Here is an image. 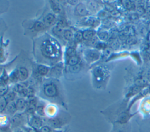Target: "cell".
Instances as JSON below:
<instances>
[{
	"mask_svg": "<svg viewBox=\"0 0 150 132\" xmlns=\"http://www.w3.org/2000/svg\"><path fill=\"white\" fill-rule=\"evenodd\" d=\"M41 51L44 56L47 57H53L56 53V48L48 40L43 41L41 45Z\"/></svg>",
	"mask_w": 150,
	"mask_h": 132,
	"instance_id": "obj_1",
	"label": "cell"
},
{
	"mask_svg": "<svg viewBox=\"0 0 150 132\" xmlns=\"http://www.w3.org/2000/svg\"><path fill=\"white\" fill-rule=\"evenodd\" d=\"M43 93L45 96L49 98H54L59 94L57 86L53 83H47L43 87Z\"/></svg>",
	"mask_w": 150,
	"mask_h": 132,
	"instance_id": "obj_2",
	"label": "cell"
},
{
	"mask_svg": "<svg viewBox=\"0 0 150 132\" xmlns=\"http://www.w3.org/2000/svg\"><path fill=\"white\" fill-rule=\"evenodd\" d=\"M86 59L90 62H94L100 57V52L96 49H90L87 50L85 53Z\"/></svg>",
	"mask_w": 150,
	"mask_h": 132,
	"instance_id": "obj_3",
	"label": "cell"
},
{
	"mask_svg": "<svg viewBox=\"0 0 150 132\" xmlns=\"http://www.w3.org/2000/svg\"><path fill=\"white\" fill-rule=\"evenodd\" d=\"M75 11L76 13L81 16H84L88 14V10L86 6L82 3H79L76 6Z\"/></svg>",
	"mask_w": 150,
	"mask_h": 132,
	"instance_id": "obj_4",
	"label": "cell"
},
{
	"mask_svg": "<svg viewBox=\"0 0 150 132\" xmlns=\"http://www.w3.org/2000/svg\"><path fill=\"white\" fill-rule=\"evenodd\" d=\"M30 124L33 128H40L42 127V120L39 117L33 115L30 119Z\"/></svg>",
	"mask_w": 150,
	"mask_h": 132,
	"instance_id": "obj_5",
	"label": "cell"
},
{
	"mask_svg": "<svg viewBox=\"0 0 150 132\" xmlns=\"http://www.w3.org/2000/svg\"><path fill=\"white\" fill-rule=\"evenodd\" d=\"M56 22V17L52 13H49L43 18V23L45 25L50 26L54 24Z\"/></svg>",
	"mask_w": 150,
	"mask_h": 132,
	"instance_id": "obj_6",
	"label": "cell"
},
{
	"mask_svg": "<svg viewBox=\"0 0 150 132\" xmlns=\"http://www.w3.org/2000/svg\"><path fill=\"white\" fill-rule=\"evenodd\" d=\"M18 74L19 80L20 81L25 80L29 76V72L28 69L24 67H21L19 69H18Z\"/></svg>",
	"mask_w": 150,
	"mask_h": 132,
	"instance_id": "obj_7",
	"label": "cell"
},
{
	"mask_svg": "<svg viewBox=\"0 0 150 132\" xmlns=\"http://www.w3.org/2000/svg\"><path fill=\"white\" fill-rule=\"evenodd\" d=\"M27 101H26L23 98H19L16 101V105L17 108V111H22L26 109L27 107Z\"/></svg>",
	"mask_w": 150,
	"mask_h": 132,
	"instance_id": "obj_8",
	"label": "cell"
},
{
	"mask_svg": "<svg viewBox=\"0 0 150 132\" xmlns=\"http://www.w3.org/2000/svg\"><path fill=\"white\" fill-rule=\"evenodd\" d=\"M6 112L10 115H14L17 111V108L16 105V101H11L8 103L7 106L5 110Z\"/></svg>",
	"mask_w": 150,
	"mask_h": 132,
	"instance_id": "obj_9",
	"label": "cell"
},
{
	"mask_svg": "<svg viewBox=\"0 0 150 132\" xmlns=\"http://www.w3.org/2000/svg\"><path fill=\"white\" fill-rule=\"evenodd\" d=\"M83 32V38L84 40H89L94 37L96 32L92 29H86Z\"/></svg>",
	"mask_w": 150,
	"mask_h": 132,
	"instance_id": "obj_10",
	"label": "cell"
},
{
	"mask_svg": "<svg viewBox=\"0 0 150 132\" xmlns=\"http://www.w3.org/2000/svg\"><path fill=\"white\" fill-rule=\"evenodd\" d=\"M48 123L51 127H54V128H57L61 126L62 121H61L60 119H59V118L53 117V118L49 119Z\"/></svg>",
	"mask_w": 150,
	"mask_h": 132,
	"instance_id": "obj_11",
	"label": "cell"
},
{
	"mask_svg": "<svg viewBox=\"0 0 150 132\" xmlns=\"http://www.w3.org/2000/svg\"><path fill=\"white\" fill-rule=\"evenodd\" d=\"M22 117L19 114H14L11 119V124L14 126H17L21 123Z\"/></svg>",
	"mask_w": 150,
	"mask_h": 132,
	"instance_id": "obj_12",
	"label": "cell"
},
{
	"mask_svg": "<svg viewBox=\"0 0 150 132\" xmlns=\"http://www.w3.org/2000/svg\"><path fill=\"white\" fill-rule=\"evenodd\" d=\"M37 71L39 75H40V76H45L48 73L49 68L45 65H40L38 66Z\"/></svg>",
	"mask_w": 150,
	"mask_h": 132,
	"instance_id": "obj_13",
	"label": "cell"
},
{
	"mask_svg": "<svg viewBox=\"0 0 150 132\" xmlns=\"http://www.w3.org/2000/svg\"><path fill=\"white\" fill-rule=\"evenodd\" d=\"M9 80V76L6 73L5 70H4L2 75L0 76V85H7Z\"/></svg>",
	"mask_w": 150,
	"mask_h": 132,
	"instance_id": "obj_14",
	"label": "cell"
},
{
	"mask_svg": "<svg viewBox=\"0 0 150 132\" xmlns=\"http://www.w3.org/2000/svg\"><path fill=\"white\" fill-rule=\"evenodd\" d=\"M79 61H80L79 57L76 55L69 58L67 60V63L69 66H74V65H78Z\"/></svg>",
	"mask_w": 150,
	"mask_h": 132,
	"instance_id": "obj_15",
	"label": "cell"
},
{
	"mask_svg": "<svg viewBox=\"0 0 150 132\" xmlns=\"http://www.w3.org/2000/svg\"><path fill=\"white\" fill-rule=\"evenodd\" d=\"M87 7L91 11L96 12L98 8V5L96 2L90 1L87 4Z\"/></svg>",
	"mask_w": 150,
	"mask_h": 132,
	"instance_id": "obj_16",
	"label": "cell"
},
{
	"mask_svg": "<svg viewBox=\"0 0 150 132\" xmlns=\"http://www.w3.org/2000/svg\"><path fill=\"white\" fill-rule=\"evenodd\" d=\"M8 103L4 96L0 97V113L5 111Z\"/></svg>",
	"mask_w": 150,
	"mask_h": 132,
	"instance_id": "obj_17",
	"label": "cell"
},
{
	"mask_svg": "<svg viewBox=\"0 0 150 132\" xmlns=\"http://www.w3.org/2000/svg\"><path fill=\"white\" fill-rule=\"evenodd\" d=\"M33 28L34 30H35L36 31H40L45 29V25L43 22L38 21L34 23Z\"/></svg>",
	"mask_w": 150,
	"mask_h": 132,
	"instance_id": "obj_18",
	"label": "cell"
},
{
	"mask_svg": "<svg viewBox=\"0 0 150 132\" xmlns=\"http://www.w3.org/2000/svg\"><path fill=\"white\" fill-rule=\"evenodd\" d=\"M63 35V37L64 38V39H66L67 40H71L73 37V33L72 31L70 29L64 30Z\"/></svg>",
	"mask_w": 150,
	"mask_h": 132,
	"instance_id": "obj_19",
	"label": "cell"
},
{
	"mask_svg": "<svg viewBox=\"0 0 150 132\" xmlns=\"http://www.w3.org/2000/svg\"><path fill=\"white\" fill-rule=\"evenodd\" d=\"M36 111L40 116H45V106L42 104H40L37 105L36 109Z\"/></svg>",
	"mask_w": 150,
	"mask_h": 132,
	"instance_id": "obj_20",
	"label": "cell"
},
{
	"mask_svg": "<svg viewBox=\"0 0 150 132\" xmlns=\"http://www.w3.org/2000/svg\"><path fill=\"white\" fill-rule=\"evenodd\" d=\"M4 97L6 99V100H7L8 103L13 101L16 97V93L15 92H8Z\"/></svg>",
	"mask_w": 150,
	"mask_h": 132,
	"instance_id": "obj_21",
	"label": "cell"
},
{
	"mask_svg": "<svg viewBox=\"0 0 150 132\" xmlns=\"http://www.w3.org/2000/svg\"><path fill=\"white\" fill-rule=\"evenodd\" d=\"M50 5H51V7H52L54 12L59 13L60 12V11H61L60 7V6L58 4H57L56 2H55L53 1H50Z\"/></svg>",
	"mask_w": 150,
	"mask_h": 132,
	"instance_id": "obj_22",
	"label": "cell"
},
{
	"mask_svg": "<svg viewBox=\"0 0 150 132\" xmlns=\"http://www.w3.org/2000/svg\"><path fill=\"white\" fill-rule=\"evenodd\" d=\"M8 85H0V97L5 96L8 93Z\"/></svg>",
	"mask_w": 150,
	"mask_h": 132,
	"instance_id": "obj_23",
	"label": "cell"
},
{
	"mask_svg": "<svg viewBox=\"0 0 150 132\" xmlns=\"http://www.w3.org/2000/svg\"><path fill=\"white\" fill-rule=\"evenodd\" d=\"M9 80L11 82H17L18 80H19V77H18V70H14L13 71L10 76H9Z\"/></svg>",
	"mask_w": 150,
	"mask_h": 132,
	"instance_id": "obj_24",
	"label": "cell"
},
{
	"mask_svg": "<svg viewBox=\"0 0 150 132\" xmlns=\"http://www.w3.org/2000/svg\"><path fill=\"white\" fill-rule=\"evenodd\" d=\"M69 70L70 72L73 73H77L80 70V66L79 65L70 66L69 67Z\"/></svg>",
	"mask_w": 150,
	"mask_h": 132,
	"instance_id": "obj_25",
	"label": "cell"
},
{
	"mask_svg": "<svg viewBox=\"0 0 150 132\" xmlns=\"http://www.w3.org/2000/svg\"><path fill=\"white\" fill-rule=\"evenodd\" d=\"M98 38L101 40H106L108 38V33L105 31L100 32L98 34Z\"/></svg>",
	"mask_w": 150,
	"mask_h": 132,
	"instance_id": "obj_26",
	"label": "cell"
},
{
	"mask_svg": "<svg viewBox=\"0 0 150 132\" xmlns=\"http://www.w3.org/2000/svg\"><path fill=\"white\" fill-rule=\"evenodd\" d=\"M135 84L137 85L138 86H141L146 83V80L144 77H139L135 80Z\"/></svg>",
	"mask_w": 150,
	"mask_h": 132,
	"instance_id": "obj_27",
	"label": "cell"
},
{
	"mask_svg": "<svg viewBox=\"0 0 150 132\" xmlns=\"http://www.w3.org/2000/svg\"><path fill=\"white\" fill-rule=\"evenodd\" d=\"M74 38L75 40H76V42H80L82 40V39H83V32L80 31H78L76 32L75 35H74Z\"/></svg>",
	"mask_w": 150,
	"mask_h": 132,
	"instance_id": "obj_28",
	"label": "cell"
},
{
	"mask_svg": "<svg viewBox=\"0 0 150 132\" xmlns=\"http://www.w3.org/2000/svg\"><path fill=\"white\" fill-rule=\"evenodd\" d=\"M53 33L54 34L57 35H60L63 33V31H64L62 29V28L60 26L57 25V26H56V27H54L53 28Z\"/></svg>",
	"mask_w": 150,
	"mask_h": 132,
	"instance_id": "obj_29",
	"label": "cell"
},
{
	"mask_svg": "<svg viewBox=\"0 0 150 132\" xmlns=\"http://www.w3.org/2000/svg\"><path fill=\"white\" fill-rule=\"evenodd\" d=\"M66 55L67 56H68L69 58L72 57V56H76V51L75 50L72 48H69L67 50V52H66Z\"/></svg>",
	"mask_w": 150,
	"mask_h": 132,
	"instance_id": "obj_30",
	"label": "cell"
},
{
	"mask_svg": "<svg viewBox=\"0 0 150 132\" xmlns=\"http://www.w3.org/2000/svg\"><path fill=\"white\" fill-rule=\"evenodd\" d=\"M48 113L51 116H53L54 114V113L56 111V110L55 109V107L54 106H49L48 107L47 109H46V110H45V112Z\"/></svg>",
	"mask_w": 150,
	"mask_h": 132,
	"instance_id": "obj_31",
	"label": "cell"
},
{
	"mask_svg": "<svg viewBox=\"0 0 150 132\" xmlns=\"http://www.w3.org/2000/svg\"><path fill=\"white\" fill-rule=\"evenodd\" d=\"M122 4L127 9H130L132 8V3L130 1H122Z\"/></svg>",
	"mask_w": 150,
	"mask_h": 132,
	"instance_id": "obj_32",
	"label": "cell"
},
{
	"mask_svg": "<svg viewBox=\"0 0 150 132\" xmlns=\"http://www.w3.org/2000/svg\"><path fill=\"white\" fill-rule=\"evenodd\" d=\"M136 12L138 15H142L145 13V9L142 6H139L137 7Z\"/></svg>",
	"mask_w": 150,
	"mask_h": 132,
	"instance_id": "obj_33",
	"label": "cell"
},
{
	"mask_svg": "<svg viewBox=\"0 0 150 132\" xmlns=\"http://www.w3.org/2000/svg\"><path fill=\"white\" fill-rule=\"evenodd\" d=\"M40 132H51V130L47 126H43L40 128Z\"/></svg>",
	"mask_w": 150,
	"mask_h": 132,
	"instance_id": "obj_34",
	"label": "cell"
},
{
	"mask_svg": "<svg viewBox=\"0 0 150 132\" xmlns=\"http://www.w3.org/2000/svg\"><path fill=\"white\" fill-rule=\"evenodd\" d=\"M98 15H99V17H100V18H105V17L107 16V13L105 11H101V12H99Z\"/></svg>",
	"mask_w": 150,
	"mask_h": 132,
	"instance_id": "obj_35",
	"label": "cell"
},
{
	"mask_svg": "<svg viewBox=\"0 0 150 132\" xmlns=\"http://www.w3.org/2000/svg\"><path fill=\"white\" fill-rule=\"evenodd\" d=\"M67 2L71 4V5H76V4H78V1H67Z\"/></svg>",
	"mask_w": 150,
	"mask_h": 132,
	"instance_id": "obj_36",
	"label": "cell"
},
{
	"mask_svg": "<svg viewBox=\"0 0 150 132\" xmlns=\"http://www.w3.org/2000/svg\"><path fill=\"white\" fill-rule=\"evenodd\" d=\"M4 56H3V52L2 50L1 49V48H0V60H2L3 59Z\"/></svg>",
	"mask_w": 150,
	"mask_h": 132,
	"instance_id": "obj_37",
	"label": "cell"
},
{
	"mask_svg": "<svg viewBox=\"0 0 150 132\" xmlns=\"http://www.w3.org/2000/svg\"><path fill=\"white\" fill-rule=\"evenodd\" d=\"M147 79L150 81V69L149 70V71L148 72V73H147Z\"/></svg>",
	"mask_w": 150,
	"mask_h": 132,
	"instance_id": "obj_38",
	"label": "cell"
},
{
	"mask_svg": "<svg viewBox=\"0 0 150 132\" xmlns=\"http://www.w3.org/2000/svg\"><path fill=\"white\" fill-rule=\"evenodd\" d=\"M28 132H36V131H35V130L33 129V128H29V129L28 130Z\"/></svg>",
	"mask_w": 150,
	"mask_h": 132,
	"instance_id": "obj_39",
	"label": "cell"
},
{
	"mask_svg": "<svg viewBox=\"0 0 150 132\" xmlns=\"http://www.w3.org/2000/svg\"><path fill=\"white\" fill-rule=\"evenodd\" d=\"M15 132H22V131H19V130H17V131H16Z\"/></svg>",
	"mask_w": 150,
	"mask_h": 132,
	"instance_id": "obj_40",
	"label": "cell"
}]
</instances>
